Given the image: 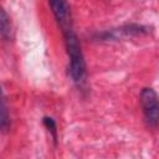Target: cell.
<instances>
[{
  "label": "cell",
  "instance_id": "6da1fadb",
  "mask_svg": "<svg viewBox=\"0 0 159 159\" xmlns=\"http://www.w3.org/2000/svg\"><path fill=\"white\" fill-rule=\"evenodd\" d=\"M65 39V46L68 56V71L72 82L78 87L83 88L87 82V67L80 40L73 27L62 31Z\"/></svg>",
  "mask_w": 159,
  "mask_h": 159
},
{
  "label": "cell",
  "instance_id": "5b68a950",
  "mask_svg": "<svg viewBox=\"0 0 159 159\" xmlns=\"http://www.w3.org/2000/svg\"><path fill=\"white\" fill-rule=\"evenodd\" d=\"M11 21H10V17L9 15L6 14V11L2 9L1 10V17H0V34H1V37L5 40V41H10L11 39Z\"/></svg>",
  "mask_w": 159,
  "mask_h": 159
},
{
  "label": "cell",
  "instance_id": "52a82bcc",
  "mask_svg": "<svg viewBox=\"0 0 159 159\" xmlns=\"http://www.w3.org/2000/svg\"><path fill=\"white\" fill-rule=\"evenodd\" d=\"M42 123H43V125L47 128V130L50 132V134L52 135L53 143H55V145H56V144H57V124H56L55 119L51 118V117H43Z\"/></svg>",
  "mask_w": 159,
  "mask_h": 159
},
{
  "label": "cell",
  "instance_id": "277c9868",
  "mask_svg": "<svg viewBox=\"0 0 159 159\" xmlns=\"http://www.w3.org/2000/svg\"><path fill=\"white\" fill-rule=\"evenodd\" d=\"M51 11L61 27L62 31H66L72 26V15H71V7L67 0H48Z\"/></svg>",
  "mask_w": 159,
  "mask_h": 159
},
{
  "label": "cell",
  "instance_id": "7a4b0ae2",
  "mask_svg": "<svg viewBox=\"0 0 159 159\" xmlns=\"http://www.w3.org/2000/svg\"><path fill=\"white\" fill-rule=\"evenodd\" d=\"M140 106L144 120L148 127L155 128L159 125V97L153 88H143L140 92Z\"/></svg>",
  "mask_w": 159,
  "mask_h": 159
},
{
  "label": "cell",
  "instance_id": "8992f818",
  "mask_svg": "<svg viewBox=\"0 0 159 159\" xmlns=\"http://www.w3.org/2000/svg\"><path fill=\"white\" fill-rule=\"evenodd\" d=\"M0 125H1L2 132H6V130L10 128V114H9V111H7L5 96H2V99H1V118H0Z\"/></svg>",
  "mask_w": 159,
  "mask_h": 159
},
{
  "label": "cell",
  "instance_id": "3957f363",
  "mask_svg": "<svg viewBox=\"0 0 159 159\" xmlns=\"http://www.w3.org/2000/svg\"><path fill=\"white\" fill-rule=\"evenodd\" d=\"M150 29L144 25L138 24H127L122 25L116 29L104 30L102 32H97L94 39L98 41H112V40H120L123 37H132V36H142L149 34Z\"/></svg>",
  "mask_w": 159,
  "mask_h": 159
}]
</instances>
